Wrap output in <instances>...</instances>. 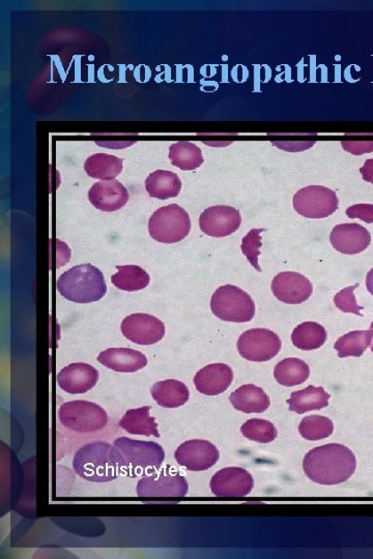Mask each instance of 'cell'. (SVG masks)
<instances>
[{"label": "cell", "mask_w": 373, "mask_h": 559, "mask_svg": "<svg viewBox=\"0 0 373 559\" xmlns=\"http://www.w3.org/2000/svg\"><path fill=\"white\" fill-rule=\"evenodd\" d=\"M117 274L111 277V283L119 290L138 291L148 288L150 277L137 265H118Z\"/></svg>", "instance_id": "cell-29"}, {"label": "cell", "mask_w": 373, "mask_h": 559, "mask_svg": "<svg viewBox=\"0 0 373 559\" xmlns=\"http://www.w3.org/2000/svg\"><path fill=\"white\" fill-rule=\"evenodd\" d=\"M344 150L353 156L369 154L373 151V142H344Z\"/></svg>", "instance_id": "cell-37"}, {"label": "cell", "mask_w": 373, "mask_h": 559, "mask_svg": "<svg viewBox=\"0 0 373 559\" xmlns=\"http://www.w3.org/2000/svg\"><path fill=\"white\" fill-rule=\"evenodd\" d=\"M150 406L130 409L119 421V427L132 435L161 437L156 419L150 415Z\"/></svg>", "instance_id": "cell-24"}, {"label": "cell", "mask_w": 373, "mask_h": 559, "mask_svg": "<svg viewBox=\"0 0 373 559\" xmlns=\"http://www.w3.org/2000/svg\"><path fill=\"white\" fill-rule=\"evenodd\" d=\"M242 223L239 209L226 206L208 207L199 217L202 232L212 238H224L235 233Z\"/></svg>", "instance_id": "cell-13"}, {"label": "cell", "mask_w": 373, "mask_h": 559, "mask_svg": "<svg viewBox=\"0 0 373 559\" xmlns=\"http://www.w3.org/2000/svg\"><path fill=\"white\" fill-rule=\"evenodd\" d=\"M233 381V372L229 365L212 364L196 373V390L207 396H217L224 393Z\"/></svg>", "instance_id": "cell-19"}, {"label": "cell", "mask_w": 373, "mask_h": 559, "mask_svg": "<svg viewBox=\"0 0 373 559\" xmlns=\"http://www.w3.org/2000/svg\"><path fill=\"white\" fill-rule=\"evenodd\" d=\"M334 425L330 418L321 416H311L302 419L299 432L307 441H321L332 435Z\"/></svg>", "instance_id": "cell-32"}, {"label": "cell", "mask_w": 373, "mask_h": 559, "mask_svg": "<svg viewBox=\"0 0 373 559\" xmlns=\"http://www.w3.org/2000/svg\"><path fill=\"white\" fill-rule=\"evenodd\" d=\"M359 286L360 284L357 283L353 286H350V288H346L339 291L338 294L334 296L335 306H337L340 311H343L345 313L362 316L360 312H361V310L364 308L359 306L356 296L353 294Z\"/></svg>", "instance_id": "cell-35"}, {"label": "cell", "mask_w": 373, "mask_h": 559, "mask_svg": "<svg viewBox=\"0 0 373 559\" xmlns=\"http://www.w3.org/2000/svg\"><path fill=\"white\" fill-rule=\"evenodd\" d=\"M346 215L351 219H360L366 223H373V205H356L346 209Z\"/></svg>", "instance_id": "cell-36"}, {"label": "cell", "mask_w": 373, "mask_h": 559, "mask_svg": "<svg viewBox=\"0 0 373 559\" xmlns=\"http://www.w3.org/2000/svg\"><path fill=\"white\" fill-rule=\"evenodd\" d=\"M330 241L335 250L345 255H356L368 249L371 235L362 225L340 224L333 228Z\"/></svg>", "instance_id": "cell-16"}, {"label": "cell", "mask_w": 373, "mask_h": 559, "mask_svg": "<svg viewBox=\"0 0 373 559\" xmlns=\"http://www.w3.org/2000/svg\"><path fill=\"white\" fill-rule=\"evenodd\" d=\"M125 338L138 345H154L166 336V325L150 314H132L122 322Z\"/></svg>", "instance_id": "cell-11"}, {"label": "cell", "mask_w": 373, "mask_h": 559, "mask_svg": "<svg viewBox=\"0 0 373 559\" xmlns=\"http://www.w3.org/2000/svg\"><path fill=\"white\" fill-rule=\"evenodd\" d=\"M58 289L69 302L90 304L103 298L107 285L103 272L96 266L86 263L63 272L58 281Z\"/></svg>", "instance_id": "cell-3"}, {"label": "cell", "mask_w": 373, "mask_h": 559, "mask_svg": "<svg viewBox=\"0 0 373 559\" xmlns=\"http://www.w3.org/2000/svg\"><path fill=\"white\" fill-rule=\"evenodd\" d=\"M73 468L80 478L88 482H109L122 473L121 456L109 443H88L75 454Z\"/></svg>", "instance_id": "cell-2"}, {"label": "cell", "mask_w": 373, "mask_h": 559, "mask_svg": "<svg viewBox=\"0 0 373 559\" xmlns=\"http://www.w3.org/2000/svg\"><path fill=\"white\" fill-rule=\"evenodd\" d=\"M339 200L337 193L322 186L303 188L294 196L296 213L308 219H325L337 211Z\"/></svg>", "instance_id": "cell-9"}, {"label": "cell", "mask_w": 373, "mask_h": 559, "mask_svg": "<svg viewBox=\"0 0 373 559\" xmlns=\"http://www.w3.org/2000/svg\"><path fill=\"white\" fill-rule=\"evenodd\" d=\"M271 288L278 301L288 304L304 303L313 292L312 283L296 271H282L278 274L272 281Z\"/></svg>", "instance_id": "cell-15"}, {"label": "cell", "mask_w": 373, "mask_h": 559, "mask_svg": "<svg viewBox=\"0 0 373 559\" xmlns=\"http://www.w3.org/2000/svg\"><path fill=\"white\" fill-rule=\"evenodd\" d=\"M151 396L155 401L166 409H178L188 402L190 393L182 381L168 379L159 381L151 386Z\"/></svg>", "instance_id": "cell-22"}, {"label": "cell", "mask_w": 373, "mask_h": 559, "mask_svg": "<svg viewBox=\"0 0 373 559\" xmlns=\"http://www.w3.org/2000/svg\"><path fill=\"white\" fill-rule=\"evenodd\" d=\"M365 182H370L373 185V158L366 161L364 166L360 169Z\"/></svg>", "instance_id": "cell-38"}, {"label": "cell", "mask_w": 373, "mask_h": 559, "mask_svg": "<svg viewBox=\"0 0 373 559\" xmlns=\"http://www.w3.org/2000/svg\"><path fill=\"white\" fill-rule=\"evenodd\" d=\"M303 468L316 484L338 485L355 474L357 459L349 448L330 443L312 450L305 456Z\"/></svg>", "instance_id": "cell-1"}, {"label": "cell", "mask_w": 373, "mask_h": 559, "mask_svg": "<svg viewBox=\"0 0 373 559\" xmlns=\"http://www.w3.org/2000/svg\"><path fill=\"white\" fill-rule=\"evenodd\" d=\"M97 360L109 369L121 373H134L148 365L147 357L131 348L107 349L99 354Z\"/></svg>", "instance_id": "cell-20"}, {"label": "cell", "mask_w": 373, "mask_h": 559, "mask_svg": "<svg viewBox=\"0 0 373 559\" xmlns=\"http://www.w3.org/2000/svg\"><path fill=\"white\" fill-rule=\"evenodd\" d=\"M211 309L219 320L229 322H249L255 316L252 297L233 285L221 286L212 296Z\"/></svg>", "instance_id": "cell-5"}, {"label": "cell", "mask_w": 373, "mask_h": 559, "mask_svg": "<svg viewBox=\"0 0 373 559\" xmlns=\"http://www.w3.org/2000/svg\"><path fill=\"white\" fill-rule=\"evenodd\" d=\"M219 450L207 441H188L176 449L174 458L190 472H205L219 460Z\"/></svg>", "instance_id": "cell-12"}, {"label": "cell", "mask_w": 373, "mask_h": 559, "mask_svg": "<svg viewBox=\"0 0 373 559\" xmlns=\"http://www.w3.org/2000/svg\"><path fill=\"white\" fill-rule=\"evenodd\" d=\"M230 401L237 410L245 414H262L270 408V398L262 389L255 385H245L230 397Z\"/></svg>", "instance_id": "cell-21"}, {"label": "cell", "mask_w": 373, "mask_h": 559, "mask_svg": "<svg viewBox=\"0 0 373 559\" xmlns=\"http://www.w3.org/2000/svg\"><path fill=\"white\" fill-rule=\"evenodd\" d=\"M99 373L96 368L85 363L69 365L58 375L61 390L72 395L90 392L97 385Z\"/></svg>", "instance_id": "cell-18"}, {"label": "cell", "mask_w": 373, "mask_h": 559, "mask_svg": "<svg viewBox=\"0 0 373 559\" xmlns=\"http://www.w3.org/2000/svg\"><path fill=\"white\" fill-rule=\"evenodd\" d=\"M366 286H368V290L373 296V269L369 271L368 277H366Z\"/></svg>", "instance_id": "cell-39"}, {"label": "cell", "mask_w": 373, "mask_h": 559, "mask_svg": "<svg viewBox=\"0 0 373 559\" xmlns=\"http://www.w3.org/2000/svg\"><path fill=\"white\" fill-rule=\"evenodd\" d=\"M130 195L123 183L118 181H102L94 183L88 190V200L99 211L111 213L123 208Z\"/></svg>", "instance_id": "cell-17"}, {"label": "cell", "mask_w": 373, "mask_h": 559, "mask_svg": "<svg viewBox=\"0 0 373 559\" xmlns=\"http://www.w3.org/2000/svg\"><path fill=\"white\" fill-rule=\"evenodd\" d=\"M121 456L122 473L130 476H147L159 469L166 452L159 443L119 437L113 442Z\"/></svg>", "instance_id": "cell-4"}, {"label": "cell", "mask_w": 373, "mask_h": 559, "mask_svg": "<svg viewBox=\"0 0 373 559\" xmlns=\"http://www.w3.org/2000/svg\"><path fill=\"white\" fill-rule=\"evenodd\" d=\"M373 330H355L346 334L335 343L339 358H360L371 346Z\"/></svg>", "instance_id": "cell-28"}, {"label": "cell", "mask_w": 373, "mask_h": 559, "mask_svg": "<svg viewBox=\"0 0 373 559\" xmlns=\"http://www.w3.org/2000/svg\"><path fill=\"white\" fill-rule=\"evenodd\" d=\"M264 231H265L264 228H261V230H252L243 239L241 246L244 255L248 259V262L251 263L253 268L259 272L262 271V269L258 264V256L262 254L261 247H263V244L261 233Z\"/></svg>", "instance_id": "cell-34"}, {"label": "cell", "mask_w": 373, "mask_h": 559, "mask_svg": "<svg viewBox=\"0 0 373 559\" xmlns=\"http://www.w3.org/2000/svg\"><path fill=\"white\" fill-rule=\"evenodd\" d=\"M169 158L174 166L185 171L198 169L205 161L199 146L189 142H180L170 146Z\"/></svg>", "instance_id": "cell-31"}, {"label": "cell", "mask_w": 373, "mask_h": 559, "mask_svg": "<svg viewBox=\"0 0 373 559\" xmlns=\"http://www.w3.org/2000/svg\"><path fill=\"white\" fill-rule=\"evenodd\" d=\"M188 490L187 480L170 466L143 476L137 484L139 498H184Z\"/></svg>", "instance_id": "cell-8"}, {"label": "cell", "mask_w": 373, "mask_h": 559, "mask_svg": "<svg viewBox=\"0 0 373 559\" xmlns=\"http://www.w3.org/2000/svg\"><path fill=\"white\" fill-rule=\"evenodd\" d=\"M331 396L324 387L309 385L306 389L294 392L288 400L289 410L303 415L305 412L326 409Z\"/></svg>", "instance_id": "cell-25"}, {"label": "cell", "mask_w": 373, "mask_h": 559, "mask_svg": "<svg viewBox=\"0 0 373 559\" xmlns=\"http://www.w3.org/2000/svg\"><path fill=\"white\" fill-rule=\"evenodd\" d=\"M255 487L252 475L241 467H226L219 470L211 480V490L218 498L247 497Z\"/></svg>", "instance_id": "cell-14"}, {"label": "cell", "mask_w": 373, "mask_h": 559, "mask_svg": "<svg viewBox=\"0 0 373 559\" xmlns=\"http://www.w3.org/2000/svg\"><path fill=\"white\" fill-rule=\"evenodd\" d=\"M309 375H311L309 366L304 361L296 358L280 361L274 370L277 383L288 387L304 384Z\"/></svg>", "instance_id": "cell-27"}, {"label": "cell", "mask_w": 373, "mask_h": 559, "mask_svg": "<svg viewBox=\"0 0 373 559\" xmlns=\"http://www.w3.org/2000/svg\"><path fill=\"white\" fill-rule=\"evenodd\" d=\"M241 432L248 440L261 443L274 442L277 437L275 425L261 418L249 419L242 425Z\"/></svg>", "instance_id": "cell-33"}, {"label": "cell", "mask_w": 373, "mask_h": 559, "mask_svg": "<svg viewBox=\"0 0 373 559\" xmlns=\"http://www.w3.org/2000/svg\"><path fill=\"white\" fill-rule=\"evenodd\" d=\"M191 231V219L178 205L163 207L151 215L149 232L151 239L163 244H175L186 239Z\"/></svg>", "instance_id": "cell-6"}, {"label": "cell", "mask_w": 373, "mask_h": 559, "mask_svg": "<svg viewBox=\"0 0 373 559\" xmlns=\"http://www.w3.org/2000/svg\"><path fill=\"white\" fill-rule=\"evenodd\" d=\"M327 330L320 323L304 322L294 329L292 341L301 351H314L324 346L327 341Z\"/></svg>", "instance_id": "cell-30"}, {"label": "cell", "mask_w": 373, "mask_h": 559, "mask_svg": "<svg viewBox=\"0 0 373 559\" xmlns=\"http://www.w3.org/2000/svg\"><path fill=\"white\" fill-rule=\"evenodd\" d=\"M237 347L245 360L262 363L274 359L280 353L281 340L270 329L253 328L239 336Z\"/></svg>", "instance_id": "cell-10"}, {"label": "cell", "mask_w": 373, "mask_h": 559, "mask_svg": "<svg viewBox=\"0 0 373 559\" xmlns=\"http://www.w3.org/2000/svg\"><path fill=\"white\" fill-rule=\"evenodd\" d=\"M85 170L93 179L113 181L122 174L123 160L109 154L93 155L85 161Z\"/></svg>", "instance_id": "cell-26"}, {"label": "cell", "mask_w": 373, "mask_h": 559, "mask_svg": "<svg viewBox=\"0 0 373 559\" xmlns=\"http://www.w3.org/2000/svg\"><path fill=\"white\" fill-rule=\"evenodd\" d=\"M63 427L75 433H94L106 427L109 417L100 405L82 400L63 403L59 411Z\"/></svg>", "instance_id": "cell-7"}, {"label": "cell", "mask_w": 373, "mask_h": 559, "mask_svg": "<svg viewBox=\"0 0 373 559\" xmlns=\"http://www.w3.org/2000/svg\"><path fill=\"white\" fill-rule=\"evenodd\" d=\"M370 329L373 330V322L371 323ZM370 348H371V352H373V342L371 343Z\"/></svg>", "instance_id": "cell-40"}, {"label": "cell", "mask_w": 373, "mask_h": 559, "mask_svg": "<svg viewBox=\"0 0 373 559\" xmlns=\"http://www.w3.org/2000/svg\"><path fill=\"white\" fill-rule=\"evenodd\" d=\"M145 189L153 198L166 200L175 198L181 193L182 182L172 171L157 170L145 181Z\"/></svg>", "instance_id": "cell-23"}]
</instances>
